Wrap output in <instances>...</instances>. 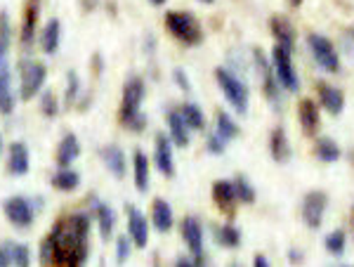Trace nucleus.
<instances>
[{
    "label": "nucleus",
    "instance_id": "nucleus-23",
    "mask_svg": "<svg viewBox=\"0 0 354 267\" xmlns=\"http://www.w3.org/2000/svg\"><path fill=\"white\" fill-rule=\"evenodd\" d=\"M81 156V142L73 133H66L57 145V166H71Z\"/></svg>",
    "mask_w": 354,
    "mask_h": 267
},
{
    "label": "nucleus",
    "instance_id": "nucleus-11",
    "mask_svg": "<svg viewBox=\"0 0 354 267\" xmlns=\"http://www.w3.org/2000/svg\"><path fill=\"white\" fill-rule=\"evenodd\" d=\"M253 59L258 64V71L262 76V90H265V98L272 102V104H279V78L274 73V66H272V59H267L260 50H253Z\"/></svg>",
    "mask_w": 354,
    "mask_h": 267
},
{
    "label": "nucleus",
    "instance_id": "nucleus-16",
    "mask_svg": "<svg viewBox=\"0 0 354 267\" xmlns=\"http://www.w3.org/2000/svg\"><path fill=\"white\" fill-rule=\"evenodd\" d=\"M213 201L220 211L225 213H234V206L239 203V196H236V187H234V180H218L213 185Z\"/></svg>",
    "mask_w": 354,
    "mask_h": 267
},
{
    "label": "nucleus",
    "instance_id": "nucleus-22",
    "mask_svg": "<svg viewBox=\"0 0 354 267\" xmlns=\"http://www.w3.org/2000/svg\"><path fill=\"white\" fill-rule=\"evenodd\" d=\"M270 154L277 163H288L290 156H293V149H290V140L283 128H274L270 135Z\"/></svg>",
    "mask_w": 354,
    "mask_h": 267
},
{
    "label": "nucleus",
    "instance_id": "nucleus-7",
    "mask_svg": "<svg viewBox=\"0 0 354 267\" xmlns=\"http://www.w3.org/2000/svg\"><path fill=\"white\" fill-rule=\"evenodd\" d=\"M293 53L286 50L283 45L274 43V50H272V66H274V73H277L279 83L281 88H286L288 93H295L300 88V81H298V73L293 69Z\"/></svg>",
    "mask_w": 354,
    "mask_h": 267
},
{
    "label": "nucleus",
    "instance_id": "nucleus-10",
    "mask_svg": "<svg viewBox=\"0 0 354 267\" xmlns=\"http://www.w3.org/2000/svg\"><path fill=\"white\" fill-rule=\"evenodd\" d=\"M153 163H156L158 173L165 178H175V156H173V140L170 135L158 133L153 140Z\"/></svg>",
    "mask_w": 354,
    "mask_h": 267
},
{
    "label": "nucleus",
    "instance_id": "nucleus-20",
    "mask_svg": "<svg viewBox=\"0 0 354 267\" xmlns=\"http://www.w3.org/2000/svg\"><path fill=\"white\" fill-rule=\"evenodd\" d=\"M151 225H153V230L161 232V234L173 230V225H175L173 208H170V203L163 201V199H153V203H151Z\"/></svg>",
    "mask_w": 354,
    "mask_h": 267
},
{
    "label": "nucleus",
    "instance_id": "nucleus-37",
    "mask_svg": "<svg viewBox=\"0 0 354 267\" xmlns=\"http://www.w3.org/2000/svg\"><path fill=\"white\" fill-rule=\"evenodd\" d=\"M345 232L342 230H333L330 234L324 239V246H326V251L333 255V258H340L342 253H345Z\"/></svg>",
    "mask_w": 354,
    "mask_h": 267
},
{
    "label": "nucleus",
    "instance_id": "nucleus-9",
    "mask_svg": "<svg viewBox=\"0 0 354 267\" xmlns=\"http://www.w3.org/2000/svg\"><path fill=\"white\" fill-rule=\"evenodd\" d=\"M3 213H5V218H8L15 227H19V230L31 227L33 218H36L31 201L24 199V196H8V199H5V201H3Z\"/></svg>",
    "mask_w": 354,
    "mask_h": 267
},
{
    "label": "nucleus",
    "instance_id": "nucleus-47",
    "mask_svg": "<svg viewBox=\"0 0 354 267\" xmlns=\"http://www.w3.org/2000/svg\"><path fill=\"white\" fill-rule=\"evenodd\" d=\"M201 3H205V5H213V3H215V0H201Z\"/></svg>",
    "mask_w": 354,
    "mask_h": 267
},
{
    "label": "nucleus",
    "instance_id": "nucleus-29",
    "mask_svg": "<svg viewBox=\"0 0 354 267\" xmlns=\"http://www.w3.org/2000/svg\"><path fill=\"white\" fill-rule=\"evenodd\" d=\"M95 213H97V227H100V237L104 241H109L111 234H113V227H116V213H113V208L109 206V203H97Z\"/></svg>",
    "mask_w": 354,
    "mask_h": 267
},
{
    "label": "nucleus",
    "instance_id": "nucleus-15",
    "mask_svg": "<svg viewBox=\"0 0 354 267\" xmlns=\"http://www.w3.org/2000/svg\"><path fill=\"white\" fill-rule=\"evenodd\" d=\"M31 168V156H28V147L24 142H12L10 145V156H8V173L15 178H24Z\"/></svg>",
    "mask_w": 354,
    "mask_h": 267
},
{
    "label": "nucleus",
    "instance_id": "nucleus-40",
    "mask_svg": "<svg viewBox=\"0 0 354 267\" xmlns=\"http://www.w3.org/2000/svg\"><path fill=\"white\" fill-rule=\"evenodd\" d=\"M205 149H208L213 156L225 154V149H227V140H225V138H220V135L213 130V133L208 135V140H205Z\"/></svg>",
    "mask_w": 354,
    "mask_h": 267
},
{
    "label": "nucleus",
    "instance_id": "nucleus-32",
    "mask_svg": "<svg viewBox=\"0 0 354 267\" xmlns=\"http://www.w3.org/2000/svg\"><path fill=\"white\" fill-rule=\"evenodd\" d=\"M314 154H317L319 161L333 163L340 158V147H338V142L330 140V138H319L317 145H314Z\"/></svg>",
    "mask_w": 354,
    "mask_h": 267
},
{
    "label": "nucleus",
    "instance_id": "nucleus-31",
    "mask_svg": "<svg viewBox=\"0 0 354 267\" xmlns=\"http://www.w3.org/2000/svg\"><path fill=\"white\" fill-rule=\"evenodd\" d=\"M3 248H5V255H8L10 265H17V267H28V265H31V251H28L26 243L5 241Z\"/></svg>",
    "mask_w": 354,
    "mask_h": 267
},
{
    "label": "nucleus",
    "instance_id": "nucleus-17",
    "mask_svg": "<svg viewBox=\"0 0 354 267\" xmlns=\"http://www.w3.org/2000/svg\"><path fill=\"white\" fill-rule=\"evenodd\" d=\"M317 93H319V100H322V107L326 109L328 113H333V116H340L342 109H345V95H342V90L333 88V85L319 81L317 83Z\"/></svg>",
    "mask_w": 354,
    "mask_h": 267
},
{
    "label": "nucleus",
    "instance_id": "nucleus-46",
    "mask_svg": "<svg viewBox=\"0 0 354 267\" xmlns=\"http://www.w3.org/2000/svg\"><path fill=\"white\" fill-rule=\"evenodd\" d=\"M149 3H151V5H163L165 0H149Z\"/></svg>",
    "mask_w": 354,
    "mask_h": 267
},
{
    "label": "nucleus",
    "instance_id": "nucleus-36",
    "mask_svg": "<svg viewBox=\"0 0 354 267\" xmlns=\"http://www.w3.org/2000/svg\"><path fill=\"white\" fill-rule=\"evenodd\" d=\"M234 187H236L239 203H253L255 201V187L250 185V180L245 175H236L234 178Z\"/></svg>",
    "mask_w": 354,
    "mask_h": 267
},
{
    "label": "nucleus",
    "instance_id": "nucleus-44",
    "mask_svg": "<svg viewBox=\"0 0 354 267\" xmlns=\"http://www.w3.org/2000/svg\"><path fill=\"white\" fill-rule=\"evenodd\" d=\"M10 263H8V255H5V248L0 246V267H8Z\"/></svg>",
    "mask_w": 354,
    "mask_h": 267
},
{
    "label": "nucleus",
    "instance_id": "nucleus-39",
    "mask_svg": "<svg viewBox=\"0 0 354 267\" xmlns=\"http://www.w3.org/2000/svg\"><path fill=\"white\" fill-rule=\"evenodd\" d=\"M78 95H81V78H78L76 71H68L66 76V104H76Z\"/></svg>",
    "mask_w": 354,
    "mask_h": 267
},
{
    "label": "nucleus",
    "instance_id": "nucleus-12",
    "mask_svg": "<svg viewBox=\"0 0 354 267\" xmlns=\"http://www.w3.org/2000/svg\"><path fill=\"white\" fill-rule=\"evenodd\" d=\"M182 239H185L187 248H189L192 258L198 260V265H205V253H203V227L196 218H185L182 220Z\"/></svg>",
    "mask_w": 354,
    "mask_h": 267
},
{
    "label": "nucleus",
    "instance_id": "nucleus-6",
    "mask_svg": "<svg viewBox=\"0 0 354 267\" xmlns=\"http://www.w3.org/2000/svg\"><path fill=\"white\" fill-rule=\"evenodd\" d=\"M307 48H310L314 62H317L324 71H328V73L340 71V55L326 36H322V33H310V36H307Z\"/></svg>",
    "mask_w": 354,
    "mask_h": 267
},
{
    "label": "nucleus",
    "instance_id": "nucleus-26",
    "mask_svg": "<svg viewBox=\"0 0 354 267\" xmlns=\"http://www.w3.org/2000/svg\"><path fill=\"white\" fill-rule=\"evenodd\" d=\"M50 185H53L57 192H76L78 187H81V175L71 166H59L53 173V178H50Z\"/></svg>",
    "mask_w": 354,
    "mask_h": 267
},
{
    "label": "nucleus",
    "instance_id": "nucleus-4",
    "mask_svg": "<svg viewBox=\"0 0 354 267\" xmlns=\"http://www.w3.org/2000/svg\"><path fill=\"white\" fill-rule=\"evenodd\" d=\"M215 81H218L225 100L234 107V111L245 116V113H248V107H250L248 85H245L239 76H234L230 69H222V66L215 69Z\"/></svg>",
    "mask_w": 354,
    "mask_h": 267
},
{
    "label": "nucleus",
    "instance_id": "nucleus-38",
    "mask_svg": "<svg viewBox=\"0 0 354 267\" xmlns=\"http://www.w3.org/2000/svg\"><path fill=\"white\" fill-rule=\"evenodd\" d=\"M41 111L45 118H55L57 113H59V102H57L53 90H45L41 95Z\"/></svg>",
    "mask_w": 354,
    "mask_h": 267
},
{
    "label": "nucleus",
    "instance_id": "nucleus-14",
    "mask_svg": "<svg viewBox=\"0 0 354 267\" xmlns=\"http://www.w3.org/2000/svg\"><path fill=\"white\" fill-rule=\"evenodd\" d=\"M38 17H41V0H28L24 10V19H21V31H19V41L24 48H28L33 43V38H36Z\"/></svg>",
    "mask_w": 354,
    "mask_h": 267
},
{
    "label": "nucleus",
    "instance_id": "nucleus-35",
    "mask_svg": "<svg viewBox=\"0 0 354 267\" xmlns=\"http://www.w3.org/2000/svg\"><path fill=\"white\" fill-rule=\"evenodd\" d=\"M215 239L225 248H236L239 243H241V232L234 225H222V227H215Z\"/></svg>",
    "mask_w": 354,
    "mask_h": 267
},
{
    "label": "nucleus",
    "instance_id": "nucleus-45",
    "mask_svg": "<svg viewBox=\"0 0 354 267\" xmlns=\"http://www.w3.org/2000/svg\"><path fill=\"white\" fill-rule=\"evenodd\" d=\"M288 5H293V8H300L302 0H288Z\"/></svg>",
    "mask_w": 354,
    "mask_h": 267
},
{
    "label": "nucleus",
    "instance_id": "nucleus-43",
    "mask_svg": "<svg viewBox=\"0 0 354 267\" xmlns=\"http://www.w3.org/2000/svg\"><path fill=\"white\" fill-rule=\"evenodd\" d=\"M253 265H255V267H267L270 263H267L265 255H255V263H253Z\"/></svg>",
    "mask_w": 354,
    "mask_h": 267
},
{
    "label": "nucleus",
    "instance_id": "nucleus-24",
    "mask_svg": "<svg viewBox=\"0 0 354 267\" xmlns=\"http://www.w3.org/2000/svg\"><path fill=\"white\" fill-rule=\"evenodd\" d=\"M133 175H135V187L140 194H145L149 190V180H151V166L149 158H147L145 151L137 149L133 154Z\"/></svg>",
    "mask_w": 354,
    "mask_h": 267
},
{
    "label": "nucleus",
    "instance_id": "nucleus-25",
    "mask_svg": "<svg viewBox=\"0 0 354 267\" xmlns=\"http://www.w3.org/2000/svg\"><path fill=\"white\" fill-rule=\"evenodd\" d=\"M15 90H12V73L8 66H0V113L10 116L15 111Z\"/></svg>",
    "mask_w": 354,
    "mask_h": 267
},
{
    "label": "nucleus",
    "instance_id": "nucleus-42",
    "mask_svg": "<svg viewBox=\"0 0 354 267\" xmlns=\"http://www.w3.org/2000/svg\"><path fill=\"white\" fill-rule=\"evenodd\" d=\"M173 81H175V85H177V88L182 90V93H192V83H189V76H187V73L182 71V69H175V71H173Z\"/></svg>",
    "mask_w": 354,
    "mask_h": 267
},
{
    "label": "nucleus",
    "instance_id": "nucleus-2",
    "mask_svg": "<svg viewBox=\"0 0 354 267\" xmlns=\"http://www.w3.org/2000/svg\"><path fill=\"white\" fill-rule=\"evenodd\" d=\"M145 81L140 76H130L123 85V100H121V111H118V118L128 130L133 133H142L147 128V116L140 111L142 100H145Z\"/></svg>",
    "mask_w": 354,
    "mask_h": 267
},
{
    "label": "nucleus",
    "instance_id": "nucleus-33",
    "mask_svg": "<svg viewBox=\"0 0 354 267\" xmlns=\"http://www.w3.org/2000/svg\"><path fill=\"white\" fill-rule=\"evenodd\" d=\"M215 133L220 135V138H225L227 142L234 140V138H239V126H236V121L230 116L227 111H218L215 113Z\"/></svg>",
    "mask_w": 354,
    "mask_h": 267
},
{
    "label": "nucleus",
    "instance_id": "nucleus-1",
    "mask_svg": "<svg viewBox=\"0 0 354 267\" xmlns=\"http://www.w3.org/2000/svg\"><path fill=\"white\" fill-rule=\"evenodd\" d=\"M90 255V215L71 213L55 223L50 234L41 241L43 265L57 267H78Z\"/></svg>",
    "mask_w": 354,
    "mask_h": 267
},
{
    "label": "nucleus",
    "instance_id": "nucleus-19",
    "mask_svg": "<svg viewBox=\"0 0 354 267\" xmlns=\"http://www.w3.org/2000/svg\"><path fill=\"white\" fill-rule=\"evenodd\" d=\"M102 161H104V166L109 168V173L116 180H123L125 173H128V158H125L121 147H116V145L104 147V149H102Z\"/></svg>",
    "mask_w": 354,
    "mask_h": 267
},
{
    "label": "nucleus",
    "instance_id": "nucleus-8",
    "mask_svg": "<svg viewBox=\"0 0 354 267\" xmlns=\"http://www.w3.org/2000/svg\"><path fill=\"white\" fill-rule=\"evenodd\" d=\"M326 208H328V194L322 190H314V192H307L305 199H302V223H305L310 230H319L324 223V215H326Z\"/></svg>",
    "mask_w": 354,
    "mask_h": 267
},
{
    "label": "nucleus",
    "instance_id": "nucleus-41",
    "mask_svg": "<svg viewBox=\"0 0 354 267\" xmlns=\"http://www.w3.org/2000/svg\"><path fill=\"white\" fill-rule=\"evenodd\" d=\"M130 237H118L116 239V260L118 263H125L130 258Z\"/></svg>",
    "mask_w": 354,
    "mask_h": 267
},
{
    "label": "nucleus",
    "instance_id": "nucleus-3",
    "mask_svg": "<svg viewBox=\"0 0 354 267\" xmlns=\"http://www.w3.org/2000/svg\"><path fill=\"white\" fill-rule=\"evenodd\" d=\"M165 28L173 33L175 41L189 45V48L203 43V28L192 12H175V10L165 12Z\"/></svg>",
    "mask_w": 354,
    "mask_h": 267
},
{
    "label": "nucleus",
    "instance_id": "nucleus-30",
    "mask_svg": "<svg viewBox=\"0 0 354 267\" xmlns=\"http://www.w3.org/2000/svg\"><path fill=\"white\" fill-rule=\"evenodd\" d=\"M12 24H10V12L3 10L0 12V66H8V55L12 48Z\"/></svg>",
    "mask_w": 354,
    "mask_h": 267
},
{
    "label": "nucleus",
    "instance_id": "nucleus-18",
    "mask_svg": "<svg viewBox=\"0 0 354 267\" xmlns=\"http://www.w3.org/2000/svg\"><path fill=\"white\" fill-rule=\"evenodd\" d=\"M270 28H272L274 41H277L279 45H283V48L293 53V48H295V28H293V24H290V21L286 19V17L274 15L272 19H270Z\"/></svg>",
    "mask_w": 354,
    "mask_h": 267
},
{
    "label": "nucleus",
    "instance_id": "nucleus-13",
    "mask_svg": "<svg viewBox=\"0 0 354 267\" xmlns=\"http://www.w3.org/2000/svg\"><path fill=\"white\" fill-rule=\"evenodd\" d=\"M125 215H128V237L133 239L137 248H147V243H149V223H147V215H142L133 203L125 206Z\"/></svg>",
    "mask_w": 354,
    "mask_h": 267
},
{
    "label": "nucleus",
    "instance_id": "nucleus-21",
    "mask_svg": "<svg viewBox=\"0 0 354 267\" xmlns=\"http://www.w3.org/2000/svg\"><path fill=\"white\" fill-rule=\"evenodd\" d=\"M168 133H170V140H173V145L177 147H189L192 142V128L185 123V118H182L180 109L177 111H168Z\"/></svg>",
    "mask_w": 354,
    "mask_h": 267
},
{
    "label": "nucleus",
    "instance_id": "nucleus-28",
    "mask_svg": "<svg viewBox=\"0 0 354 267\" xmlns=\"http://www.w3.org/2000/svg\"><path fill=\"white\" fill-rule=\"evenodd\" d=\"M62 41V24L59 19H50L41 31V50L45 55H55Z\"/></svg>",
    "mask_w": 354,
    "mask_h": 267
},
{
    "label": "nucleus",
    "instance_id": "nucleus-34",
    "mask_svg": "<svg viewBox=\"0 0 354 267\" xmlns=\"http://www.w3.org/2000/svg\"><path fill=\"white\" fill-rule=\"evenodd\" d=\"M180 113H182L185 123L192 130H205V116H203V111H201V107H198V104H192V102H189V104H182Z\"/></svg>",
    "mask_w": 354,
    "mask_h": 267
},
{
    "label": "nucleus",
    "instance_id": "nucleus-5",
    "mask_svg": "<svg viewBox=\"0 0 354 267\" xmlns=\"http://www.w3.org/2000/svg\"><path fill=\"white\" fill-rule=\"evenodd\" d=\"M17 71H19V98L24 102L33 100L43 90L45 78H48L45 64L38 59H31V57H24L17 64Z\"/></svg>",
    "mask_w": 354,
    "mask_h": 267
},
{
    "label": "nucleus",
    "instance_id": "nucleus-48",
    "mask_svg": "<svg viewBox=\"0 0 354 267\" xmlns=\"http://www.w3.org/2000/svg\"><path fill=\"white\" fill-rule=\"evenodd\" d=\"M0 149H3V138H0Z\"/></svg>",
    "mask_w": 354,
    "mask_h": 267
},
{
    "label": "nucleus",
    "instance_id": "nucleus-27",
    "mask_svg": "<svg viewBox=\"0 0 354 267\" xmlns=\"http://www.w3.org/2000/svg\"><path fill=\"white\" fill-rule=\"evenodd\" d=\"M298 118L305 135H317L319 126H322V118H319V109L312 100H302L298 104Z\"/></svg>",
    "mask_w": 354,
    "mask_h": 267
}]
</instances>
